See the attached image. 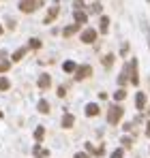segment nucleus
I'll return each mask as SVG.
<instances>
[{
  "label": "nucleus",
  "instance_id": "obj_1",
  "mask_svg": "<svg viewBox=\"0 0 150 158\" xmlns=\"http://www.w3.org/2000/svg\"><path fill=\"white\" fill-rule=\"evenodd\" d=\"M120 118H122V107L112 105L109 107V113H107V122H109V124H118Z\"/></svg>",
  "mask_w": 150,
  "mask_h": 158
},
{
  "label": "nucleus",
  "instance_id": "obj_2",
  "mask_svg": "<svg viewBox=\"0 0 150 158\" xmlns=\"http://www.w3.org/2000/svg\"><path fill=\"white\" fill-rule=\"evenodd\" d=\"M39 0H20V11L22 13H32V11H37L39 9Z\"/></svg>",
  "mask_w": 150,
  "mask_h": 158
},
{
  "label": "nucleus",
  "instance_id": "obj_3",
  "mask_svg": "<svg viewBox=\"0 0 150 158\" xmlns=\"http://www.w3.org/2000/svg\"><path fill=\"white\" fill-rule=\"evenodd\" d=\"M90 75H92V69H90L88 64H84V66H77V73H75V79H77V81H82V79L90 77Z\"/></svg>",
  "mask_w": 150,
  "mask_h": 158
},
{
  "label": "nucleus",
  "instance_id": "obj_4",
  "mask_svg": "<svg viewBox=\"0 0 150 158\" xmlns=\"http://www.w3.org/2000/svg\"><path fill=\"white\" fill-rule=\"evenodd\" d=\"M95 41H97V30L86 28V30L82 32V43H95Z\"/></svg>",
  "mask_w": 150,
  "mask_h": 158
},
{
  "label": "nucleus",
  "instance_id": "obj_5",
  "mask_svg": "<svg viewBox=\"0 0 150 158\" xmlns=\"http://www.w3.org/2000/svg\"><path fill=\"white\" fill-rule=\"evenodd\" d=\"M131 83L137 85L139 83V75H137V60H131Z\"/></svg>",
  "mask_w": 150,
  "mask_h": 158
},
{
  "label": "nucleus",
  "instance_id": "obj_6",
  "mask_svg": "<svg viewBox=\"0 0 150 158\" xmlns=\"http://www.w3.org/2000/svg\"><path fill=\"white\" fill-rule=\"evenodd\" d=\"M129 77H131V62H129L125 69H122V73H120V77H118V83H120V85H125Z\"/></svg>",
  "mask_w": 150,
  "mask_h": 158
},
{
  "label": "nucleus",
  "instance_id": "obj_7",
  "mask_svg": "<svg viewBox=\"0 0 150 158\" xmlns=\"http://www.w3.org/2000/svg\"><path fill=\"white\" fill-rule=\"evenodd\" d=\"M50 154V150H45V148H41V145H34L32 148V156L34 158H45Z\"/></svg>",
  "mask_w": 150,
  "mask_h": 158
},
{
  "label": "nucleus",
  "instance_id": "obj_8",
  "mask_svg": "<svg viewBox=\"0 0 150 158\" xmlns=\"http://www.w3.org/2000/svg\"><path fill=\"white\" fill-rule=\"evenodd\" d=\"M58 11H60V6L58 4H54L50 11H47V17H45V24H51L54 19H56V15H58Z\"/></svg>",
  "mask_w": 150,
  "mask_h": 158
},
{
  "label": "nucleus",
  "instance_id": "obj_9",
  "mask_svg": "<svg viewBox=\"0 0 150 158\" xmlns=\"http://www.w3.org/2000/svg\"><path fill=\"white\" fill-rule=\"evenodd\" d=\"M50 85H51V77L47 75V73H43V75L39 77V88L45 90V88H50Z\"/></svg>",
  "mask_w": 150,
  "mask_h": 158
},
{
  "label": "nucleus",
  "instance_id": "obj_10",
  "mask_svg": "<svg viewBox=\"0 0 150 158\" xmlns=\"http://www.w3.org/2000/svg\"><path fill=\"white\" fill-rule=\"evenodd\" d=\"M107 28H109V17L101 15V19H99V30H101V34H107Z\"/></svg>",
  "mask_w": 150,
  "mask_h": 158
},
{
  "label": "nucleus",
  "instance_id": "obj_11",
  "mask_svg": "<svg viewBox=\"0 0 150 158\" xmlns=\"http://www.w3.org/2000/svg\"><path fill=\"white\" fill-rule=\"evenodd\" d=\"M135 107H137V109H144V107H146V94H144V92H137V96H135Z\"/></svg>",
  "mask_w": 150,
  "mask_h": 158
},
{
  "label": "nucleus",
  "instance_id": "obj_12",
  "mask_svg": "<svg viewBox=\"0 0 150 158\" xmlns=\"http://www.w3.org/2000/svg\"><path fill=\"white\" fill-rule=\"evenodd\" d=\"M97 113H99V105H97V103H90V105H86V115H88V118H95Z\"/></svg>",
  "mask_w": 150,
  "mask_h": 158
},
{
  "label": "nucleus",
  "instance_id": "obj_13",
  "mask_svg": "<svg viewBox=\"0 0 150 158\" xmlns=\"http://www.w3.org/2000/svg\"><path fill=\"white\" fill-rule=\"evenodd\" d=\"M75 22H77V24H86V22H88V15H86L82 9H77V11H75Z\"/></svg>",
  "mask_w": 150,
  "mask_h": 158
},
{
  "label": "nucleus",
  "instance_id": "obj_14",
  "mask_svg": "<svg viewBox=\"0 0 150 158\" xmlns=\"http://www.w3.org/2000/svg\"><path fill=\"white\" fill-rule=\"evenodd\" d=\"M79 26H82V24H77V22H75L73 26H67L64 30H62V32H64V36H71V34H75V32L79 30Z\"/></svg>",
  "mask_w": 150,
  "mask_h": 158
},
{
  "label": "nucleus",
  "instance_id": "obj_15",
  "mask_svg": "<svg viewBox=\"0 0 150 158\" xmlns=\"http://www.w3.org/2000/svg\"><path fill=\"white\" fill-rule=\"evenodd\" d=\"M73 115H71V113H64V118H62V126H64V128H71V126H73Z\"/></svg>",
  "mask_w": 150,
  "mask_h": 158
},
{
  "label": "nucleus",
  "instance_id": "obj_16",
  "mask_svg": "<svg viewBox=\"0 0 150 158\" xmlns=\"http://www.w3.org/2000/svg\"><path fill=\"white\" fill-rule=\"evenodd\" d=\"M62 71H64V73H73V71H77V66H75V62L67 60V62L62 64Z\"/></svg>",
  "mask_w": 150,
  "mask_h": 158
},
{
  "label": "nucleus",
  "instance_id": "obj_17",
  "mask_svg": "<svg viewBox=\"0 0 150 158\" xmlns=\"http://www.w3.org/2000/svg\"><path fill=\"white\" fill-rule=\"evenodd\" d=\"M112 64H114V56L107 53V56L103 58V66H105V69H112Z\"/></svg>",
  "mask_w": 150,
  "mask_h": 158
},
{
  "label": "nucleus",
  "instance_id": "obj_18",
  "mask_svg": "<svg viewBox=\"0 0 150 158\" xmlns=\"http://www.w3.org/2000/svg\"><path fill=\"white\" fill-rule=\"evenodd\" d=\"M39 111L41 113H50V103L47 101H39Z\"/></svg>",
  "mask_w": 150,
  "mask_h": 158
},
{
  "label": "nucleus",
  "instance_id": "obj_19",
  "mask_svg": "<svg viewBox=\"0 0 150 158\" xmlns=\"http://www.w3.org/2000/svg\"><path fill=\"white\" fill-rule=\"evenodd\" d=\"M24 56H26V49H24V47H22V49H17V52L13 53V62H20Z\"/></svg>",
  "mask_w": 150,
  "mask_h": 158
},
{
  "label": "nucleus",
  "instance_id": "obj_20",
  "mask_svg": "<svg viewBox=\"0 0 150 158\" xmlns=\"http://www.w3.org/2000/svg\"><path fill=\"white\" fill-rule=\"evenodd\" d=\"M43 135H45V128H43V126H39V128L34 131V139H37V141H43Z\"/></svg>",
  "mask_w": 150,
  "mask_h": 158
},
{
  "label": "nucleus",
  "instance_id": "obj_21",
  "mask_svg": "<svg viewBox=\"0 0 150 158\" xmlns=\"http://www.w3.org/2000/svg\"><path fill=\"white\" fill-rule=\"evenodd\" d=\"M125 96H126L125 90H116V92H114V98H116V101H125Z\"/></svg>",
  "mask_w": 150,
  "mask_h": 158
},
{
  "label": "nucleus",
  "instance_id": "obj_22",
  "mask_svg": "<svg viewBox=\"0 0 150 158\" xmlns=\"http://www.w3.org/2000/svg\"><path fill=\"white\" fill-rule=\"evenodd\" d=\"M30 47H32V49H39V47H41V41H39V39H30Z\"/></svg>",
  "mask_w": 150,
  "mask_h": 158
},
{
  "label": "nucleus",
  "instance_id": "obj_23",
  "mask_svg": "<svg viewBox=\"0 0 150 158\" xmlns=\"http://www.w3.org/2000/svg\"><path fill=\"white\" fill-rule=\"evenodd\" d=\"M9 85H11V83H9V79H0V90H2V92H4V90H9Z\"/></svg>",
  "mask_w": 150,
  "mask_h": 158
},
{
  "label": "nucleus",
  "instance_id": "obj_24",
  "mask_svg": "<svg viewBox=\"0 0 150 158\" xmlns=\"http://www.w3.org/2000/svg\"><path fill=\"white\" fill-rule=\"evenodd\" d=\"M4 71H9V62H0V73H4Z\"/></svg>",
  "mask_w": 150,
  "mask_h": 158
},
{
  "label": "nucleus",
  "instance_id": "obj_25",
  "mask_svg": "<svg viewBox=\"0 0 150 158\" xmlns=\"http://www.w3.org/2000/svg\"><path fill=\"white\" fill-rule=\"evenodd\" d=\"M64 94H67V88L60 85V88H58V96H64Z\"/></svg>",
  "mask_w": 150,
  "mask_h": 158
},
{
  "label": "nucleus",
  "instance_id": "obj_26",
  "mask_svg": "<svg viewBox=\"0 0 150 158\" xmlns=\"http://www.w3.org/2000/svg\"><path fill=\"white\" fill-rule=\"evenodd\" d=\"M112 158H122V150H116V152L112 154Z\"/></svg>",
  "mask_w": 150,
  "mask_h": 158
},
{
  "label": "nucleus",
  "instance_id": "obj_27",
  "mask_svg": "<svg viewBox=\"0 0 150 158\" xmlns=\"http://www.w3.org/2000/svg\"><path fill=\"white\" fill-rule=\"evenodd\" d=\"M122 143H125L126 148H129V145H131V137H122Z\"/></svg>",
  "mask_w": 150,
  "mask_h": 158
},
{
  "label": "nucleus",
  "instance_id": "obj_28",
  "mask_svg": "<svg viewBox=\"0 0 150 158\" xmlns=\"http://www.w3.org/2000/svg\"><path fill=\"white\" fill-rule=\"evenodd\" d=\"M84 6V0H75V9H82Z\"/></svg>",
  "mask_w": 150,
  "mask_h": 158
},
{
  "label": "nucleus",
  "instance_id": "obj_29",
  "mask_svg": "<svg viewBox=\"0 0 150 158\" xmlns=\"http://www.w3.org/2000/svg\"><path fill=\"white\" fill-rule=\"evenodd\" d=\"M75 158H90L88 154H84V152H79V154H75Z\"/></svg>",
  "mask_w": 150,
  "mask_h": 158
},
{
  "label": "nucleus",
  "instance_id": "obj_30",
  "mask_svg": "<svg viewBox=\"0 0 150 158\" xmlns=\"http://www.w3.org/2000/svg\"><path fill=\"white\" fill-rule=\"evenodd\" d=\"M126 52H129V45L125 43V45H122V52H120V53H122V56H126Z\"/></svg>",
  "mask_w": 150,
  "mask_h": 158
},
{
  "label": "nucleus",
  "instance_id": "obj_31",
  "mask_svg": "<svg viewBox=\"0 0 150 158\" xmlns=\"http://www.w3.org/2000/svg\"><path fill=\"white\" fill-rule=\"evenodd\" d=\"M146 135L150 137V122H148V126H146Z\"/></svg>",
  "mask_w": 150,
  "mask_h": 158
},
{
  "label": "nucleus",
  "instance_id": "obj_32",
  "mask_svg": "<svg viewBox=\"0 0 150 158\" xmlns=\"http://www.w3.org/2000/svg\"><path fill=\"white\" fill-rule=\"evenodd\" d=\"M0 34H2V26H0Z\"/></svg>",
  "mask_w": 150,
  "mask_h": 158
},
{
  "label": "nucleus",
  "instance_id": "obj_33",
  "mask_svg": "<svg viewBox=\"0 0 150 158\" xmlns=\"http://www.w3.org/2000/svg\"><path fill=\"white\" fill-rule=\"evenodd\" d=\"M0 118H2V113H0Z\"/></svg>",
  "mask_w": 150,
  "mask_h": 158
},
{
  "label": "nucleus",
  "instance_id": "obj_34",
  "mask_svg": "<svg viewBox=\"0 0 150 158\" xmlns=\"http://www.w3.org/2000/svg\"><path fill=\"white\" fill-rule=\"evenodd\" d=\"M148 115H150V111H148Z\"/></svg>",
  "mask_w": 150,
  "mask_h": 158
}]
</instances>
